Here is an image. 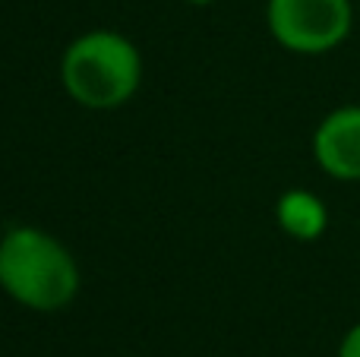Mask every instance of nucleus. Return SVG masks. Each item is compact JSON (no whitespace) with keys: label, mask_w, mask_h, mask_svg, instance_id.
Instances as JSON below:
<instances>
[{"label":"nucleus","mask_w":360,"mask_h":357,"mask_svg":"<svg viewBox=\"0 0 360 357\" xmlns=\"http://www.w3.org/2000/svg\"><path fill=\"white\" fill-rule=\"evenodd\" d=\"M82 272L73 250L38 225L0 234V291L32 313H60L76 301Z\"/></svg>","instance_id":"f257e3e1"},{"label":"nucleus","mask_w":360,"mask_h":357,"mask_svg":"<svg viewBox=\"0 0 360 357\" xmlns=\"http://www.w3.org/2000/svg\"><path fill=\"white\" fill-rule=\"evenodd\" d=\"M60 86L86 111H117L143 86V54L114 29H89L60 54Z\"/></svg>","instance_id":"f03ea898"},{"label":"nucleus","mask_w":360,"mask_h":357,"mask_svg":"<svg viewBox=\"0 0 360 357\" xmlns=\"http://www.w3.org/2000/svg\"><path fill=\"white\" fill-rule=\"evenodd\" d=\"M269 35L291 54L319 57L348 41L354 29L351 0H269Z\"/></svg>","instance_id":"7ed1b4c3"},{"label":"nucleus","mask_w":360,"mask_h":357,"mask_svg":"<svg viewBox=\"0 0 360 357\" xmlns=\"http://www.w3.org/2000/svg\"><path fill=\"white\" fill-rule=\"evenodd\" d=\"M313 162L342 183L360 181V105L332 108L313 130Z\"/></svg>","instance_id":"20e7f679"},{"label":"nucleus","mask_w":360,"mask_h":357,"mask_svg":"<svg viewBox=\"0 0 360 357\" xmlns=\"http://www.w3.org/2000/svg\"><path fill=\"white\" fill-rule=\"evenodd\" d=\"M275 221H278V228L291 240L313 244L329 228V209H326V202L313 190L294 187V190H285L278 196V202H275Z\"/></svg>","instance_id":"39448f33"},{"label":"nucleus","mask_w":360,"mask_h":357,"mask_svg":"<svg viewBox=\"0 0 360 357\" xmlns=\"http://www.w3.org/2000/svg\"><path fill=\"white\" fill-rule=\"evenodd\" d=\"M335 357H360V323H354V326L342 335Z\"/></svg>","instance_id":"423d86ee"},{"label":"nucleus","mask_w":360,"mask_h":357,"mask_svg":"<svg viewBox=\"0 0 360 357\" xmlns=\"http://www.w3.org/2000/svg\"><path fill=\"white\" fill-rule=\"evenodd\" d=\"M190 6H209V4H215V0H186Z\"/></svg>","instance_id":"0eeeda50"}]
</instances>
